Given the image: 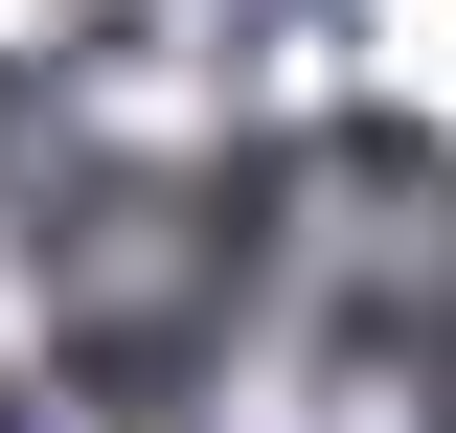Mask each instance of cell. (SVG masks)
Here are the masks:
<instances>
[{"label": "cell", "mask_w": 456, "mask_h": 433, "mask_svg": "<svg viewBox=\"0 0 456 433\" xmlns=\"http://www.w3.org/2000/svg\"><path fill=\"white\" fill-rule=\"evenodd\" d=\"M411 365H434V411H456V274H434V320H411Z\"/></svg>", "instance_id": "6da1fadb"}, {"label": "cell", "mask_w": 456, "mask_h": 433, "mask_svg": "<svg viewBox=\"0 0 456 433\" xmlns=\"http://www.w3.org/2000/svg\"><path fill=\"white\" fill-rule=\"evenodd\" d=\"M0 433H23V388H0Z\"/></svg>", "instance_id": "7a4b0ae2"}]
</instances>
